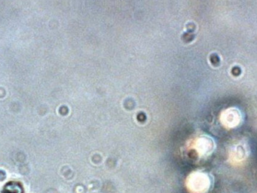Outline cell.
<instances>
[{
    "instance_id": "1",
    "label": "cell",
    "mask_w": 257,
    "mask_h": 193,
    "mask_svg": "<svg viewBox=\"0 0 257 193\" xmlns=\"http://www.w3.org/2000/svg\"><path fill=\"white\" fill-rule=\"evenodd\" d=\"M209 180L204 174L195 173L187 180V188L192 193H205L209 188Z\"/></svg>"
},
{
    "instance_id": "2",
    "label": "cell",
    "mask_w": 257,
    "mask_h": 193,
    "mask_svg": "<svg viewBox=\"0 0 257 193\" xmlns=\"http://www.w3.org/2000/svg\"><path fill=\"white\" fill-rule=\"evenodd\" d=\"M3 193H23V190L18 183H10L5 186Z\"/></svg>"
}]
</instances>
